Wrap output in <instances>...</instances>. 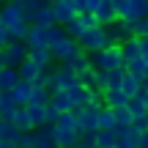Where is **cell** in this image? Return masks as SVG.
I'll list each match as a JSON object with an SVG mask.
<instances>
[{
    "mask_svg": "<svg viewBox=\"0 0 148 148\" xmlns=\"http://www.w3.org/2000/svg\"><path fill=\"white\" fill-rule=\"evenodd\" d=\"M88 60H90L93 69H104V71L123 69V58H121V47H118V44H110V47L99 49V52H90Z\"/></svg>",
    "mask_w": 148,
    "mask_h": 148,
    "instance_id": "obj_1",
    "label": "cell"
},
{
    "mask_svg": "<svg viewBox=\"0 0 148 148\" xmlns=\"http://www.w3.org/2000/svg\"><path fill=\"white\" fill-rule=\"evenodd\" d=\"M74 41L79 44V49H82L85 55H90V52H99V49H104V47H110V38H107V33H104V27H88V30L82 33L79 38H74Z\"/></svg>",
    "mask_w": 148,
    "mask_h": 148,
    "instance_id": "obj_2",
    "label": "cell"
},
{
    "mask_svg": "<svg viewBox=\"0 0 148 148\" xmlns=\"http://www.w3.org/2000/svg\"><path fill=\"white\" fill-rule=\"evenodd\" d=\"M25 58H27V44L25 41H14V38H11V41L0 49V60H3V66H14V69H16Z\"/></svg>",
    "mask_w": 148,
    "mask_h": 148,
    "instance_id": "obj_3",
    "label": "cell"
},
{
    "mask_svg": "<svg viewBox=\"0 0 148 148\" xmlns=\"http://www.w3.org/2000/svg\"><path fill=\"white\" fill-rule=\"evenodd\" d=\"M52 77H55V82H58V90H66V93H77L82 85H79V77L69 69V63H63V66H58V69L52 71Z\"/></svg>",
    "mask_w": 148,
    "mask_h": 148,
    "instance_id": "obj_4",
    "label": "cell"
},
{
    "mask_svg": "<svg viewBox=\"0 0 148 148\" xmlns=\"http://www.w3.org/2000/svg\"><path fill=\"white\" fill-rule=\"evenodd\" d=\"M49 52H52V58H58V60H74V58H79L82 55V49H79V44L74 41V38L66 36L63 41H58V44H52V47H47Z\"/></svg>",
    "mask_w": 148,
    "mask_h": 148,
    "instance_id": "obj_5",
    "label": "cell"
},
{
    "mask_svg": "<svg viewBox=\"0 0 148 148\" xmlns=\"http://www.w3.org/2000/svg\"><path fill=\"white\" fill-rule=\"evenodd\" d=\"M104 33H107V38H110V44H121L123 38L132 36V22L123 19V16H115V19L104 27Z\"/></svg>",
    "mask_w": 148,
    "mask_h": 148,
    "instance_id": "obj_6",
    "label": "cell"
},
{
    "mask_svg": "<svg viewBox=\"0 0 148 148\" xmlns=\"http://www.w3.org/2000/svg\"><path fill=\"white\" fill-rule=\"evenodd\" d=\"M99 107H77V110H71L74 118H77V132H96V110Z\"/></svg>",
    "mask_w": 148,
    "mask_h": 148,
    "instance_id": "obj_7",
    "label": "cell"
},
{
    "mask_svg": "<svg viewBox=\"0 0 148 148\" xmlns=\"http://www.w3.org/2000/svg\"><path fill=\"white\" fill-rule=\"evenodd\" d=\"M33 148H58L55 143V126L44 123V126L33 129Z\"/></svg>",
    "mask_w": 148,
    "mask_h": 148,
    "instance_id": "obj_8",
    "label": "cell"
},
{
    "mask_svg": "<svg viewBox=\"0 0 148 148\" xmlns=\"http://www.w3.org/2000/svg\"><path fill=\"white\" fill-rule=\"evenodd\" d=\"M22 41L27 44V49H33V47H47V27L27 25V33H25Z\"/></svg>",
    "mask_w": 148,
    "mask_h": 148,
    "instance_id": "obj_9",
    "label": "cell"
},
{
    "mask_svg": "<svg viewBox=\"0 0 148 148\" xmlns=\"http://www.w3.org/2000/svg\"><path fill=\"white\" fill-rule=\"evenodd\" d=\"M49 8H52L55 25H63V22H69L71 16H74V5H71V0H55Z\"/></svg>",
    "mask_w": 148,
    "mask_h": 148,
    "instance_id": "obj_10",
    "label": "cell"
},
{
    "mask_svg": "<svg viewBox=\"0 0 148 148\" xmlns=\"http://www.w3.org/2000/svg\"><path fill=\"white\" fill-rule=\"evenodd\" d=\"M126 99H129V96L123 93L121 88H107L104 93H101V104L110 107V110H118V107H123V104H126Z\"/></svg>",
    "mask_w": 148,
    "mask_h": 148,
    "instance_id": "obj_11",
    "label": "cell"
},
{
    "mask_svg": "<svg viewBox=\"0 0 148 148\" xmlns=\"http://www.w3.org/2000/svg\"><path fill=\"white\" fill-rule=\"evenodd\" d=\"M27 58H30L41 71H47V69H49V63L55 60V58H52V52H49L47 47H33V49H27Z\"/></svg>",
    "mask_w": 148,
    "mask_h": 148,
    "instance_id": "obj_12",
    "label": "cell"
},
{
    "mask_svg": "<svg viewBox=\"0 0 148 148\" xmlns=\"http://www.w3.org/2000/svg\"><path fill=\"white\" fill-rule=\"evenodd\" d=\"M93 16H96V25L99 27H107L112 19H115V8H112V3H107V0H101L99 5H96V11H93Z\"/></svg>",
    "mask_w": 148,
    "mask_h": 148,
    "instance_id": "obj_13",
    "label": "cell"
},
{
    "mask_svg": "<svg viewBox=\"0 0 148 148\" xmlns=\"http://www.w3.org/2000/svg\"><path fill=\"white\" fill-rule=\"evenodd\" d=\"M143 16H148V0H129V8H126V14H123V19L137 22V19H143Z\"/></svg>",
    "mask_w": 148,
    "mask_h": 148,
    "instance_id": "obj_14",
    "label": "cell"
},
{
    "mask_svg": "<svg viewBox=\"0 0 148 148\" xmlns=\"http://www.w3.org/2000/svg\"><path fill=\"white\" fill-rule=\"evenodd\" d=\"M16 82H19L16 69H14V66H3V69H0V93H8Z\"/></svg>",
    "mask_w": 148,
    "mask_h": 148,
    "instance_id": "obj_15",
    "label": "cell"
},
{
    "mask_svg": "<svg viewBox=\"0 0 148 148\" xmlns=\"http://www.w3.org/2000/svg\"><path fill=\"white\" fill-rule=\"evenodd\" d=\"M118 47H121V58H123V63H129V60L140 58V44H137V38H134V36L123 38Z\"/></svg>",
    "mask_w": 148,
    "mask_h": 148,
    "instance_id": "obj_16",
    "label": "cell"
},
{
    "mask_svg": "<svg viewBox=\"0 0 148 148\" xmlns=\"http://www.w3.org/2000/svg\"><path fill=\"white\" fill-rule=\"evenodd\" d=\"M8 96L14 99V104H16V107H25V104H27V96H30V82L19 79V82H16L14 88L8 90Z\"/></svg>",
    "mask_w": 148,
    "mask_h": 148,
    "instance_id": "obj_17",
    "label": "cell"
},
{
    "mask_svg": "<svg viewBox=\"0 0 148 148\" xmlns=\"http://www.w3.org/2000/svg\"><path fill=\"white\" fill-rule=\"evenodd\" d=\"M123 69H126V74H132L134 79H140V82L148 77V63L143 58H134V60H129V63H123Z\"/></svg>",
    "mask_w": 148,
    "mask_h": 148,
    "instance_id": "obj_18",
    "label": "cell"
},
{
    "mask_svg": "<svg viewBox=\"0 0 148 148\" xmlns=\"http://www.w3.org/2000/svg\"><path fill=\"white\" fill-rule=\"evenodd\" d=\"M30 25H38V27H49V25H55L52 8H49V5H38L36 14H33V19H30Z\"/></svg>",
    "mask_w": 148,
    "mask_h": 148,
    "instance_id": "obj_19",
    "label": "cell"
},
{
    "mask_svg": "<svg viewBox=\"0 0 148 148\" xmlns=\"http://www.w3.org/2000/svg\"><path fill=\"white\" fill-rule=\"evenodd\" d=\"M96 129H115V115H112L110 107L101 104L96 110Z\"/></svg>",
    "mask_w": 148,
    "mask_h": 148,
    "instance_id": "obj_20",
    "label": "cell"
},
{
    "mask_svg": "<svg viewBox=\"0 0 148 148\" xmlns=\"http://www.w3.org/2000/svg\"><path fill=\"white\" fill-rule=\"evenodd\" d=\"M11 123H14L19 132H33V123H30V115H27V107H16Z\"/></svg>",
    "mask_w": 148,
    "mask_h": 148,
    "instance_id": "obj_21",
    "label": "cell"
},
{
    "mask_svg": "<svg viewBox=\"0 0 148 148\" xmlns=\"http://www.w3.org/2000/svg\"><path fill=\"white\" fill-rule=\"evenodd\" d=\"M38 71H41V69H38V66L33 63L30 58H25V60H22L19 66H16V74H19V79H25V82H33Z\"/></svg>",
    "mask_w": 148,
    "mask_h": 148,
    "instance_id": "obj_22",
    "label": "cell"
},
{
    "mask_svg": "<svg viewBox=\"0 0 148 148\" xmlns=\"http://www.w3.org/2000/svg\"><path fill=\"white\" fill-rule=\"evenodd\" d=\"M52 126L58 132H77V118H74V112H60Z\"/></svg>",
    "mask_w": 148,
    "mask_h": 148,
    "instance_id": "obj_23",
    "label": "cell"
},
{
    "mask_svg": "<svg viewBox=\"0 0 148 148\" xmlns=\"http://www.w3.org/2000/svg\"><path fill=\"white\" fill-rule=\"evenodd\" d=\"M14 110H16L14 99H11L8 93H0V121H3V123H11V118H14Z\"/></svg>",
    "mask_w": 148,
    "mask_h": 148,
    "instance_id": "obj_24",
    "label": "cell"
},
{
    "mask_svg": "<svg viewBox=\"0 0 148 148\" xmlns=\"http://www.w3.org/2000/svg\"><path fill=\"white\" fill-rule=\"evenodd\" d=\"M115 137H118V129H96V140L93 143L99 148H112L115 145Z\"/></svg>",
    "mask_w": 148,
    "mask_h": 148,
    "instance_id": "obj_25",
    "label": "cell"
},
{
    "mask_svg": "<svg viewBox=\"0 0 148 148\" xmlns=\"http://www.w3.org/2000/svg\"><path fill=\"white\" fill-rule=\"evenodd\" d=\"M123 107H126V110H129V115H132V121H134V118H140V115H145V112H148L145 101L140 99V96H129V99H126V104H123Z\"/></svg>",
    "mask_w": 148,
    "mask_h": 148,
    "instance_id": "obj_26",
    "label": "cell"
},
{
    "mask_svg": "<svg viewBox=\"0 0 148 148\" xmlns=\"http://www.w3.org/2000/svg\"><path fill=\"white\" fill-rule=\"evenodd\" d=\"M63 30H66V36L69 38H79L85 33V25H82V19H79V14H74L69 22H63Z\"/></svg>",
    "mask_w": 148,
    "mask_h": 148,
    "instance_id": "obj_27",
    "label": "cell"
},
{
    "mask_svg": "<svg viewBox=\"0 0 148 148\" xmlns=\"http://www.w3.org/2000/svg\"><path fill=\"white\" fill-rule=\"evenodd\" d=\"M49 104H52L58 112H71V99L66 96V90H58V93H52V96H49Z\"/></svg>",
    "mask_w": 148,
    "mask_h": 148,
    "instance_id": "obj_28",
    "label": "cell"
},
{
    "mask_svg": "<svg viewBox=\"0 0 148 148\" xmlns=\"http://www.w3.org/2000/svg\"><path fill=\"white\" fill-rule=\"evenodd\" d=\"M55 143H58V148H77L79 140H77V132H58L55 129Z\"/></svg>",
    "mask_w": 148,
    "mask_h": 148,
    "instance_id": "obj_29",
    "label": "cell"
},
{
    "mask_svg": "<svg viewBox=\"0 0 148 148\" xmlns=\"http://www.w3.org/2000/svg\"><path fill=\"white\" fill-rule=\"evenodd\" d=\"M47 101H49L47 88H36V85H30V96H27V104H38V107H44Z\"/></svg>",
    "mask_w": 148,
    "mask_h": 148,
    "instance_id": "obj_30",
    "label": "cell"
},
{
    "mask_svg": "<svg viewBox=\"0 0 148 148\" xmlns=\"http://www.w3.org/2000/svg\"><path fill=\"white\" fill-rule=\"evenodd\" d=\"M79 99H82V107H99L101 104V93L93 90V88H82Z\"/></svg>",
    "mask_w": 148,
    "mask_h": 148,
    "instance_id": "obj_31",
    "label": "cell"
},
{
    "mask_svg": "<svg viewBox=\"0 0 148 148\" xmlns=\"http://www.w3.org/2000/svg\"><path fill=\"white\" fill-rule=\"evenodd\" d=\"M137 88H140V79H134L132 74H126V69H123V77H121V90L126 96H134L137 93Z\"/></svg>",
    "mask_w": 148,
    "mask_h": 148,
    "instance_id": "obj_32",
    "label": "cell"
},
{
    "mask_svg": "<svg viewBox=\"0 0 148 148\" xmlns=\"http://www.w3.org/2000/svg\"><path fill=\"white\" fill-rule=\"evenodd\" d=\"M118 134H121V137L126 140V143L132 145V148H137V143H140V129L134 126V123H129L126 129H118Z\"/></svg>",
    "mask_w": 148,
    "mask_h": 148,
    "instance_id": "obj_33",
    "label": "cell"
},
{
    "mask_svg": "<svg viewBox=\"0 0 148 148\" xmlns=\"http://www.w3.org/2000/svg\"><path fill=\"white\" fill-rule=\"evenodd\" d=\"M27 107V115H30V123H33V129H38V126H44V107H38V104H25Z\"/></svg>",
    "mask_w": 148,
    "mask_h": 148,
    "instance_id": "obj_34",
    "label": "cell"
},
{
    "mask_svg": "<svg viewBox=\"0 0 148 148\" xmlns=\"http://www.w3.org/2000/svg\"><path fill=\"white\" fill-rule=\"evenodd\" d=\"M63 38H66L63 25H49V27H47V47H52V44L63 41Z\"/></svg>",
    "mask_w": 148,
    "mask_h": 148,
    "instance_id": "obj_35",
    "label": "cell"
},
{
    "mask_svg": "<svg viewBox=\"0 0 148 148\" xmlns=\"http://www.w3.org/2000/svg\"><path fill=\"white\" fill-rule=\"evenodd\" d=\"M66 63H69V69L74 71V74H82V71H88V69H93V66H90V60H88V55H79V58H74V60H66Z\"/></svg>",
    "mask_w": 148,
    "mask_h": 148,
    "instance_id": "obj_36",
    "label": "cell"
},
{
    "mask_svg": "<svg viewBox=\"0 0 148 148\" xmlns=\"http://www.w3.org/2000/svg\"><path fill=\"white\" fill-rule=\"evenodd\" d=\"M19 134H22V132L14 126V123H3V134H0V140H3V143H11V145H16Z\"/></svg>",
    "mask_w": 148,
    "mask_h": 148,
    "instance_id": "obj_37",
    "label": "cell"
},
{
    "mask_svg": "<svg viewBox=\"0 0 148 148\" xmlns=\"http://www.w3.org/2000/svg\"><path fill=\"white\" fill-rule=\"evenodd\" d=\"M112 115H115V129H126L129 123H132V115H129L126 107H118V110H112Z\"/></svg>",
    "mask_w": 148,
    "mask_h": 148,
    "instance_id": "obj_38",
    "label": "cell"
},
{
    "mask_svg": "<svg viewBox=\"0 0 148 148\" xmlns=\"http://www.w3.org/2000/svg\"><path fill=\"white\" fill-rule=\"evenodd\" d=\"M132 36H134V38H148V16L132 22Z\"/></svg>",
    "mask_w": 148,
    "mask_h": 148,
    "instance_id": "obj_39",
    "label": "cell"
},
{
    "mask_svg": "<svg viewBox=\"0 0 148 148\" xmlns=\"http://www.w3.org/2000/svg\"><path fill=\"white\" fill-rule=\"evenodd\" d=\"M93 85H96L99 93H104V90H107V71L104 69H93Z\"/></svg>",
    "mask_w": 148,
    "mask_h": 148,
    "instance_id": "obj_40",
    "label": "cell"
},
{
    "mask_svg": "<svg viewBox=\"0 0 148 148\" xmlns=\"http://www.w3.org/2000/svg\"><path fill=\"white\" fill-rule=\"evenodd\" d=\"M121 77H123V69H110L107 71V88H121Z\"/></svg>",
    "mask_w": 148,
    "mask_h": 148,
    "instance_id": "obj_41",
    "label": "cell"
},
{
    "mask_svg": "<svg viewBox=\"0 0 148 148\" xmlns=\"http://www.w3.org/2000/svg\"><path fill=\"white\" fill-rule=\"evenodd\" d=\"M16 148H33V132H22L16 140Z\"/></svg>",
    "mask_w": 148,
    "mask_h": 148,
    "instance_id": "obj_42",
    "label": "cell"
},
{
    "mask_svg": "<svg viewBox=\"0 0 148 148\" xmlns=\"http://www.w3.org/2000/svg\"><path fill=\"white\" fill-rule=\"evenodd\" d=\"M58 115H60V112L47 101V104H44V121H47V123H55V118H58Z\"/></svg>",
    "mask_w": 148,
    "mask_h": 148,
    "instance_id": "obj_43",
    "label": "cell"
},
{
    "mask_svg": "<svg viewBox=\"0 0 148 148\" xmlns=\"http://www.w3.org/2000/svg\"><path fill=\"white\" fill-rule=\"evenodd\" d=\"M79 19H82L85 30H88V27H96V16H93V11H82V14H79Z\"/></svg>",
    "mask_w": 148,
    "mask_h": 148,
    "instance_id": "obj_44",
    "label": "cell"
},
{
    "mask_svg": "<svg viewBox=\"0 0 148 148\" xmlns=\"http://www.w3.org/2000/svg\"><path fill=\"white\" fill-rule=\"evenodd\" d=\"M110 3H112V8H115L118 16H123V14H126V8H129V0H110Z\"/></svg>",
    "mask_w": 148,
    "mask_h": 148,
    "instance_id": "obj_45",
    "label": "cell"
},
{
    "mask_svg": "<svg viewBox=\"0 0 148 148\" xmlns=\"http://www.w3.org/2000/svg\"><path fill=\"white\" fill-rule=\"evenodd\" d=\"M132 123L140 129V132H145V129H148V112H145V115H140V118H134Z\"/></svg>",
    "mask_w": 148,
    "mask_h": 148,
    "instance_id": "obj_46",
    "label": "cell"
},
{
    "mask_svg": "<svg viewBox=\"0 0 148 148\" xmlns=\"http://www.w3.org/2000/svg\"><path fill=\"white\" fill-rule=\"evenodd\" d=\"M137 44H140V58L148 63V38H137Z\"/></svg>",
    "mask_w": 148,
    "mask_h": 148,
    "instance_id": "obj_47",
    "label": "cell"
},
{
    "mask_svg": "<svg viewBox=\"0 0 148 148\" xmlns=\"http://www.w3.org/2000/svg\"><path fill=\"white\" fill-rule=\"evenodd\" d=\"M8 41H11V38H8V30H5V25H0V49H3Z\"/></svg>",
    "mask_w": 148,
    "mask_h": 148,
    "instance_id": "obj_48",
    "label": "cell"
},
{
    "mask_svg": "<svg viewBox=\"0 0 148 148\" xmlns=\"http://www.w3.org/2000/svg\"><path fill=\"white\" fill-rule=\"evenodd\" d=\"M71 5H74V14H82L85 11V0H71Z\"/></svg>",
    "mask_w": 148,
    "mask_h": 148,
    "instance_id": "obj_49",
    "label": "cell"
},
{
    "mask_svg": "<svg viewBox=\"0 0 148 148\" xmlns=\"http://www.w3.org/2000/svg\"><path fill=\"white\" fill-rule=\"evenodd\" d=\"M137 148H148V129H145V132H140V143H137Z\"/></svg>",
    "mask_w": 148,
    "mask_h": 148,
    "instance_id": "obj_50",
    "label": "cell"
},
{
    "mask_svg": "<svg viewBox=\"0 0 148 148\" xmlns=\"http://www.w3.org/2000/svg\"><path fill=\"white\" fill-rule=\"evenodd\" d=\"M112 148H132V145H129L126 140H123L121 134H118V137H115V145H112Z\"/></svg>",
    "mask_w": 148,
    "mask_h": 148,
    "instance_id": "obj_51",
    "label": "cell"
},
{
    "mask_svg": "<svg viewBox=\"0 0 148 148\" xmlns=\"http://www.w3.org/2000/svg\"><path fill=\"white\" fill-rule=\"evenodd\" d=\"M99 3H101V0H85V11H96Z\"/></svg>",
    "mask_w": 148,
    "mask_h": 148,
    "instance_id": "obj_52",
    "label": "cell"
},
{
    "mask_svg": "<svg viewBox=\"0 0 148 148\" xmlns=\"http://www.w3.org/2000/svg\"><path fill=\"white\" fill-rule=\"evenodd\" d=\"M140 85H143V88H145V90H148V77H145V79H143V82H140Z\"/></svg>",
    "mask_w": 148,
    "mask_h": 148,
    "instance_id": "obj_53",
    "label": "cell"
},
{
    "mask_svg": "<svg viewBox=\"0 0 148 148\" xmlns=\"http://www.w3.org/2000/svg\"><path fill=\"white\" fill-rule=\"evenodd\" d=\"M41 3H44V5H52V3H55V0H41Z\"/></svg>",
    "mask_w": 148,
    "mask_h": 148,
    "instance_id": "obj_54",
    "label": "cell"
},
{
    "mask_svg": "<svg viewBox=\"0 0 148 148\" xmlns=\"http://www.w3.org/2000/svg\"><path fill=\"white\" fill-rule=\"evenodd\" d=\"M0 134H3V121H0Z\"/></svg>",
    "mask_w": 148,
    "mask_h": 148,
    "instance_id": "obj_55",
    "label": "cell"
},
{
    "mask_svg": "<svg viewBox=\"0 0 148 148\" xmlns=\"http://www.w3.org/2000/svg\"><path fill=\"white\" fill-rule=\"evenodd\" d=\"M3 145H5V143H3V140H0V148H3Z\"/></svg>",
    "mask_w": 148,
    "mask_h": 148,
    "instance_id": "obj_56",
    "label": "cell"
},
{
    "mask_svg": "<svg viewBox=\"0 0 148 148\" xmlns=\"http://www.w3.org/2000/svg\"><path fill=\"white\" fill-rule=\"evenodd\" d=\"M0 69H3V60H0Z\"/></svg>",
    "mask_w": 148,
    "mask_h": 148,
    "instance_id": "obj_57",
    "label": "cell"
},
{
    "mask_svg": "<svg viewBox=\"0 0 148 148\" xmlns=\"http://www.w3.org/2000/svg\"><path fill=\"white\" fill-rule=\"evenodd\" d=\"M0 3H8V0H0Z\"/></svg>",
    "mask_w": 148,
    "mask_h": 148,
    "instance_id": "obj_58",
    "label": "cell"
},
{
    "mask_svg": "<svg viewBox=\"0 0 148 148\" xmlns=\"http://www.w3.org/2000/svg\"><path fill=\"white\" fill-rule=\"evenodd\" d=\"M14 3H22V0H14Z\"/></svg>",
    "mask_w": 148,
    "mask_h": 148,
    "instance_id": "obj_59",
    "label": "cell"
},
{
    "mask_svg": "<svg viewBox=\"0 0 148 148\" xmlns=\"http://www.w3.org/2000/svg\"><path fill=\"white\" fill-rule=\"evenodd\" d=\"M145 107H148V101H145Z\"/></svg>",
    "mask_w": 148,
    "mask_h": 148,
    "instance_id": "obj_60",
    "label": "cell"
},
{
    "mask_svg": "<svg viewBox=\"0 0 148 148\" xmlns=\"http://www.w3.org/2000/svg\"><path fill=\"white\" fill-rule=\"evenodd\" d=\"M107 3H110V0H107Z\"/></svg>",
    "mask_w": 148,
    "mask_h": 148,
    "instance_id": "obj_61",
    "label": "cell"
}]
</instances>
